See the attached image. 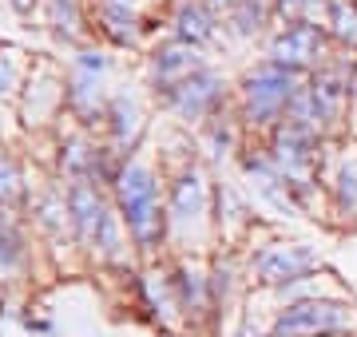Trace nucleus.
I'll return each mask as SVG.
<instances>
[{"instance_id":"1","label":"nucleus","mask_w":357,"mask_h":337,"mask_svg":"<svg viewBox=\"0 0 357 337\" xmlns=\"http://www.w3.org/2000/svg\"><path fill=\"white\" fill-rule=\"evenodd\" d=\"M115 195H119V210H123V222H128V234L135 238V246L155 250L163 238V214L155 203V195H159L155 175L143 163H128L115 175Z\"/></svg>"},{"instance_id":"2","label":"nucleus","mask_w":357,"mask_h":337,"mask_svg":"<svg viewBox=\"0 0 357 337\" xmlns=\"http://www.w3.org/2000/svg\"><path fill=\"white\" fill-rule=\"evenodd\" d=\"M298 88H302V79H298L294 68L266 60V64L255 68V72L246 76V84H243L246 119H250V123H274V119H282Z\"/></svg>"},{"instance_id":"3","label":"nucleus","mask_w":357,"mask_h":337,"mask_svg":"<svg viewBox=\"0 0 357 337\" xmlns=\"http://www.w3.org/2000/svg\"><path fill=\"white\" fill-rule=\"evenodd\" d=\"M354 322L349 301H330V298H306L294 301L278 313L274 322V337H321V334H337Z\"/></svg>"},{"instance_id":"4","label":"nucleus","mask_w":357,"mask_h":337,"mask_svg":"<svg viewBox=\"0 0 357 337\" xmlns=\"http://www.w3.org/2000/svg\"><path fill=\"white\" fill-rule=\"evenodd\" d=\"M326 36H330L326 28L310 24V20H294V24H286L278 36H274L270 60L294 68V72H310V68H318L321 56H326Z\"/></svg>"},{"instance_id":"5","label":"nucleus","mask_w":357,"mask_h":337,"mask_svg":"<svg viewBox=\"0 0 357 337\" xmlns=\"http://www.w3.org/2000/svg\"><path fill=\"white\" fill-rule=\"evenodd\" d=\"M318 266V250L310 246H266L255 258V274L262 285H286L294 278H306Z\"/></svg>"},{"instance_id":"6","label":"nucleus","mask_w":357,"mask_h":337,"mask_svg":"<svg viewBox=\"0 0 357 337\" xmlns=\"http://www.w3.org/2000/svg\"><path fill=\"white\" fill-rule=\"evenodd\" d=\"M218 95H222V79H218L215 72H206V68L191 72L187 79H178L171 91H163V100L175 107L183 119H203L206 111L218 104Z\"/></svg>"},{"instance_id":"7","label":"nucleus","mask_w":357,"mask_h":337,"mask_svg":"<svg viewBox=\"0 0 357 337\" xmlns=\"http://www.w3.org/2000/svg\"><path fill=\"white\" fill-rule=\"evenodd\" d=\"M68 214H72V222H76L79 242L91 246V242L100 238V226H103V219H107V207H103L100 191H96L88 179L72 182V191H68Z\"/></svg>"},{"instance_id":"8","label":"nucleus","mask_w":357,"mask_h":337,"mask_svg":"<svg viewBox=\"0 0 357 337\" xmlns=\"http://www.w3.org/2000/svg\"><path fill=\"white\" fill-rule=\"evenodd\" d=\"M199 56H195L191 44H167L151 56V79H155V91H171L178 79H187L191 72H199Z\"/></svg>"},{"instance_id":"9","label":"nucleus","mask_w":357,"mask_h":337,"mask_svg":"<svg viewBox=\"0 0 357 337\" xmlns=\"http://www.w3.org/2000/svg\"><path fill=\"white\" fill-rule=\"evenodd\" d=\"M171 222H195L206 214V179L199 171H187L183 179L171 187Z\"/></svg>"},{"instance_id":"10","label":"nucleus","mask_w":357,"mask_h":337,"mask_svg":"<svg viewBox=\"0 0 357 337\" xmlns=\"http://www.w3.org/2000/svg\"><path fill=\"white\" fill-rule=\"evenodd\" d=\"M175 36L183 40V44H191V48H199V44H206V40L215 36V24H211V16H206L203 4H195V0H183V4H178Z\"/></svg>"},{"instance_id":"11","label":"nucleus","mask_w":357,"mask_h":337,"mask_svg":"<svg viewBox=\"0 0 357 337\" xmlns=\"http://www.w3.org/2000/svg\"><path fill=\"white\" fill-rule=\"evenodd\" d=\"M326 32H330V40H337L342 48L357 52V4L354 0H330Z\"/></svg>"},{"instance_id":"12","label":"nucleus","mask_w":357,"mask_h":337,"mask_svg":"<svg viewBox=\"0 0 357 337\" xmlns=\"http://www.w3.org/2000/svg\"><path fill=\"white\" fill-rule=\"evenodd\" d=\"M107 119H112V135H115V143H119V147H123V143H135V135H139V127H143V119H139V107H135V100H131V95H115Z\"/></svg>"},{"instance_id":"13","label":"nucleus","mask_w":357,"mask_h":337,"mask_svg":"<svg viewBox=\"0 0 357 337\" xmlns=\"http://www.w3.org/2000/svg\"><path fill=\"white\" fill-rule=\"evenodd\" d=\"M103 32H107L115 44H135L139 24H135L131 8H123V4H107V8H103Z\"/></svg>"},{"instance_id":"14","label":"nucleus","mask_w":357,"mask_h":337,"mask_svg":"<svg viewBox=\"0 0 357 337\" xmlns=\"http://www.w3.org/2000/svg\"><path fill=\"white\" fill-rule=\"evenodd\" d=\"M20 258H24V238H20V230L13 226L8 214H0V266L4 270H16Z\"/></svg>"},{"instance_id":"15","label":"nucleus","mask_w":357,"mask_h":337,"mask_svg":"<svg viewBox=\"0 0 357 337\" xmlns=\"http://www.w3.org/2000/svg\"><path fill=\"white\" fill-rule=\"evenodd\" d=\"M175 290H178V301L187 306V313H203L206 310V285H203V278H199V274L178 270Z\"/></svg>"},{"instance_id":"16","label":"nucleus","mask_w":357,"mask_h":337,"mask_svg":"<svg viewBox=\"0 0 357 337\" xmlns=\"http://www.w3.org/2000/svg\"><path fill=\"white\" fill-rule=\"evenodd\" d=\"M48 24L60 32V36L76 40L79 36V13L76 0H48Z\"/></svg>"},{"instance_id":"17","label":"nucleus","mask_w":357,"mask_h":337,"mask_svg":"<svg viewBox=\"0 0 357 337\" xmlns=\"http://www.w3.org/2000/svg\"><path fill=\"white\" fill-rule=\"evenodd\" d=\"M333 198L342 210H357V163H342L337 179H333Z\"/></svg>"},{"instance_id":"18","label":"nucleus","mask_w":357,"mask_h":337,"mask_svg":"<svg viewBox=\"0 0 357 337\" xmlns=\"http://www.w3.org/2000/svg\"><path fill=\"white\" fill-rule=\"evenodd\" d=\"M262 20H266V4H262V0H234V28H238L243 36L258 32Z\"/></svg>"},{"instance_id":"19","label":"nucleus","mask_w":357,"mask_h":337,"mask_svg":"<svg viewBox=\"0 0 357 337\" xmlns=\"http://www.w3.org/2000/svg\"><path fill=\"white\" fill-rule=\"evenodd\" d=\"M20 84V52L16 48H0V100L13 95Z\"/></svg>"},{"instance_id":"20","label":"nucleus","mask_w":357,"mask_h":337,"mask_svg":"<svg viewBox=\"0 0 357 337\" xmlns=\"http://www.w3.org/2000/svg\"><path fill=\"white\" fill-rule=\"evenodd\" d=\"M20 195H24V187H20V167H16L13 159H0V207L16 203Z\"/></svg>"},{"instance_id":"21","label":"nucleus","mask_w":357,"mask_h":337,"mask_svg":"<svg viewBox=\"0 0 357 337\" xmlns=\"http://www.w3.org/2000/svg\"><path fill=\"white\" fill-rule=\"evenodd\" d=\"M349 119H354V131H357V84H349Z\"/></svg>"},{"instance_id":"22","label":"nucleus","mask_w":357,"mask_h":337,"mask_svg":"<svg viewBox=\"0 0 357 337\" xmlns=\"http://www.w3.org/2000/svg\"><path fill=\"white\" fill-rule=\"evenodd\" d=\"M107 4H123V8H131V4H139V0H107Z\"/></svg>"},{"instance_id":"23","label":"nucleus","mask_w":357,"mask_h":337,"mask_svg":"<svg viewBox=\"0 0 357 337\" xmlns=\"http://www.w3.org/2000/svg\"><path fill=\"white\" fill-rule=\"evenodd\" d=\"M206 4H215V8H218V4H234V0H206Z\"/></svg>"},{"instance_id":"24","label":"nucleus","mask_w":357,"mask_h":337,"mask_svg":"<svg viewBox=\"0 0 357 337\" xmlns=\"http://www.w3.org/2000/svg\"><path fill=\"white\" fill-rule=\"evenodd\" d=\"M321 337H337V334H321Z\"/></svg>"},{"instance_id":"25","label":"nucleus","mask_w":357,"mask_h":337,"mask_svg":"<svg viewBox=\"0 0 357 337\" xmlns=\"http://www.w3.org/2000/svg\"><path fill=\"white\" fill-rule=\"evenodd\" d=\"M310 4H318V0H310Z\"/></svg>"}]
</instances>
